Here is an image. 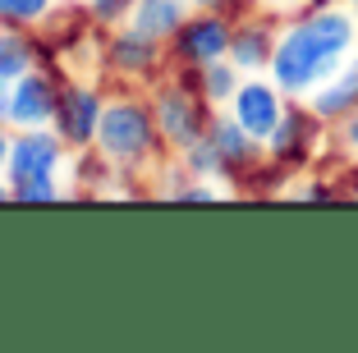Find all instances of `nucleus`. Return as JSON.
<instances>
[{"label":"nucleus","instance_id":"1","mask_svg":"<svg viewBox=\"0 0 358 353\" xmlns=\"http://www.w3.org/2000/svg\"><path fill=\"white\" fill-rule=\"evenodd\" d=\"M358 42V23L340 5H313L303 19H294L280 32L271 55V83L285 96H308L345 64V55Z\"/></svg>","mask_w":358,"mask_h":353},{"label":"nucleus","instance_id":"2","mask_svg":"<svg viewBox=\"0 0 358 353\" xmlns=\"http://www.w3.org/2000/svg\"><path fill=\"white\" fill-rule=\"evenodd\" d=\"M157 115L143 110L134 101H115L101 110V129H96V143L110 161H143V156L157 147Z\"/></svg>","mask_w":358,"mask_h":353},{"label":"nucleus","instance_id":"3","mask_svg":"<svg viewBox=\"0 0 358 353\" xmlns=\"http://www.w3.org/2000/svg\"><path fill=\"white\" fill-rule=\"evenodd\" d=\"M207 96L198 92V87H189V83H179V87H166V92L157 96V129H161V138H166L170 147H193L202 134L211 129V120H207Z\"/></svg>","mask_w":358,"mask_h":353},{"label":"nucleus","instance_id":"4","mask_svg":"<svg viewBox=\"0 0 358 353\" xmlns=\"http://www.w3.org/2000/svg\"><path fill=\"white\" fill-rule=\"evenodd\" d=\"M230 37H234L230 14L202 10L198 19H184V28H179L170 42H175V60L179 64H189V69H207V64H216V60L230 55Z\"/></svg>","mask_w":358,"mask_h":353},{"label":"nucleus","instance_id":"5","mask_svg":"<svg viewBox=\"0 0 358 353\" xmlns=\"http://www.w3.org/2000/svg\"><path fill=\"white\" fill-rule=\"evenodd\" d=\"M322 115L313 110V106H285V115H280V124H275V134L266 138V152H271V161L275 166H285V170H294V166H303L308 156L317 152V143H322Z\"/></svg>","mask_w":358,"mask_h":353},{"label":"nucleus","instance_id":"6","mask_svg":"<svg viewBox=\"0 0 358 353\" xmlns=\"http://www.w3.org/2000/svg\"><path fill=\"white\" fill-rule=\"evenodd\" d=\"M60 161V143L51 134H23L14 138L10 147V188H23V184H46Z\"/></svg>","mask_w":358,"mask_h":353},{"label":"nucleus","instance_id":"7","mask_svg":"<svg viewBox=\"0 0 358 353\" xmlns=\"http://www.w3.org/2000/svg\"><path fill=\"white\" fill-rule=\"evenodd\" d=\"M280 115H285V101H280V87L275 83H239V92H234V120L253 138L266 143L275 134V124H280Z\"/></svg>","mask_w":358,"mask_h":353},{"label":"nucleus","instance_id":"8","mask_svg":"<svg viewBox=\"0 0 358 353\" xmlns=\"http://www.w3.org/2000/svg\"><path fill=\"white\" fill-rule=\"evenodd\" d=\"M55 106H60V92L51 87V78H42V73H23V78H14V96H10V106H5V120L32 129V124L55 120Z\"/></svg>","mask_w":358,"mask_h":353},{"label":"nucleus","instance_id":"9","mask_svg":"<svg viewBox=\"0 0 358 353\" xmlns=\"http://www.w3.org/2000/svg\"><path fill=\"white\" fill-rule=\"evenodd\" d=\"M55 129H60L69 143H92L96 129H101V101L87 87H64L60 106H55Z\"/></svg>","mask_w":358,"mask_h":353},{"label":"nucleus","instance_id":"10","mask_svg":"<svg viewBox=\"0 0 358 353\" xmlns=\"http://www.w3.org/2000/svg\"><path fill=\"white\" fill-rule=\"evenodd\" d=\"M308 106H313L327 124L331 120L340 124L345 115H354L358 110V60H345L322 87H313V92H308Z\"/></svg>","mask_w":358,"mask_h":353},{"label":"nucleus","instance_id":"11","mask_svg":"<svg viewBox=\"0 0 358 353\" xmlns=\"http://www.w3.org/2000/svg\"><path fill=\"white\" fill-rule=\"evenodd\" d=\"M207 138L216 143V152H221V166H225V175H243V170H253L257 166V152H262V138H253L248 129L239 124V120H211V129H207Z\"/></svg>","mask_w":358,"mask_h":353},{"label":"nucleus","instance_id":"12","mask_svg":"<svg viewBox=\"0 0 358 353\" xmlns=\"http://www.w3.org/2000/svg\"><path fill=\"white\" fill-rule=\"evenodd\" d=\"M184 19H189V5H184V0H134V10H129V23H134L138 32L157 37V42L175 37V32L184 28Z\"/></svg>","mask_w":358,"mask_h":353},{"label":"nucleus","instance_id":"13","mask_svg":"<svg viewBox=\"0 0 358 353\" xmlns=\"http://www.w3.org/2000/svg\"><path fill=\"white\" fill-rule=\"evenodd\" d=\"M275 37L271 23H239L230 37V60L239 69H271V55H275Z\"/></svg>","mask_w":358,"mask_h":353},{"label":"nucleus","instance_id":"14","mask_svg":"<svg viewBox=\"0 0 358 353\" xmlns=\"http://www.w3.org/2000/svg\"><path fill=\"white\" fill-rule=\"evenodd\" d=\"M157 46H161L157 37H148V32L129 28V32H120L115 42H110V64H115V69H129V73H148L152 64L161 60Z\"/></svg>","mask_w":358,"mask_h":353},{"label":"nucleus","instance_id":"15","mask_svg":"<svg viewBox=\"0 0 358 353\" xmlns=\"http://www.w3.org/2000/svg\"><path fill=\"white\" fill-rule=\"evenodd\" d=\"M198 92L207 96L211 106L234 101V92H239V64L234 60H216V64H207V69H198Z\"/></svg>","mask_w":358,"mask_h":353},{"label":"nucleus","instance_id":"16","mask_svg":"<svg viewBox=\"0 0 358 353\" xmlns=\"http://www.w3.org/2000/svg\"><path fill=\"white\" fill-rule=\"evenodd\" d=\"M32 64V46L23 32H0V83L10 78H23Z\"/></svg>","mask_w":358,"mask_h":353},{"label":"nucleus","instance_id":"17","mask_svg":"<svg viewBox=\"0 0 358 353\" xmlns=\"http://www.w3.org/2000/svg\"><path fill=\"white\" fill-rule=\"evenodd\" d=\"M184 156H189V175H225L221 152H216V143H211L207 134H202L193 147H184Z\"/></svg>","mask_w":358,"mask_h":353},{"label":"nucleus","instance_id":"18","mask_svg":"<svg viewBox=\"0 0 358 353\" xmlns=\"http://www.w3.org/2000/svg\"><path fill=\"white\" fill-rule=\"evenodd\" d=\"M51 10V0H0V19L5 23H37L42 14Z\"/></svg>","mask_w":358,"mask_h":353},{"label":"nucleus","instance_id":"19","mask_svg":"<svg viewBox=\"0 0 358 353\" xmlns=\"http://www.w3.org/2000/svg\"><path fill=\"white\" fill-rule=\"evenodd\" d=\"M129 10H134V0H92V14L101 23H120Z\"/></svg>","mask_w":358,"mask_h":353},{"label":"nucleus","instance_id":"20","mask_svg":"<svg viewBox=\"0 0 358 353\" xmlns=\"http://www.w3.org/2000/svg\"><path fill=\"white\" fill-rule=\"evenodd\" d=\"M55 198V184L46 179V184H23L14 188V202H51Z\"/></svg>","mask_w":358,"mask_h":353},{"label":"nucleus","instance_id":"21","mask_svg":"<svg viewBox=\"0 0 358 353\" xmlns=\"http://www.w3.org/2000/svg\"><path fill=\"white\" fill-rule=\"evenodd\" d=\"M340 147H345V152H349V156L358 161V110L340 120Z\"/></svg>","mask_w":358,"mask_h":353},{"label":"nucleus","instance_id":"22","mask_svg":"<svg viewBox=\"0 0 358 353\" xmlns=\"http://www.w3.org/2000/svg\"><path fill=\"white\" fill-rule=\"evenodd\" d=\"M198 10H211V14H234L239 10V0H193Z\"/></svg>","mask_w":358,"mask_h":353},{"label":"nucleus","instance_id":"23","mask_svg":"<svg viewBox=\"0 0 358 353\" xmlns=\"http://www.w3.org/2000/svg\"><path fill=\"white\" fill-rule=\"evenodd\" d=\"M207 198H216V193H211V188H202V184L179 188V202H207Z\"/></svg>","mask_w":358,"mask_h":353},{"label":"nucleus","instance_id":"24","mask_svg":"<svg viewBox=\"0 0 358 353\" xmlns=\"http://www.w3.org/2000/svg\"><path fill=\"white\" fill-rule=\"evenodd\" d=\"M10 147H14V143H10V134H0V166L10 161Z\"/></svg>","mask_w":358,"mask_h":353},{"label":"nucleus","instance_id":"25","mask_svg":"<svg viewBox=\"0 0 358 353\" xmlns=\"http://www.w3.org/2000/svg\"><path fill=\"white\" fill-rule=\"evenodd\" d=\"M14 198V188H0V202H10Z\"/></svg>","mask_w":358,"mask_h":353},{"label":"nucleus","instance_id":"26","mask_svg":"<svg viewBox=\"0 0 358 353\" xmlns=\"http://www.w3.org/2000/svg\"><path fill=\"white\" fill-rule=\"evenodd\" d=\"M5 106H10V96H0V115H5Z\"/></svg>","mask_w":358,"mask_h":353}]
</instances>
